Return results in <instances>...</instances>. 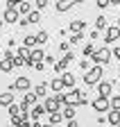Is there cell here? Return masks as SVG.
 <instances>
[{
    "mask_svg": "<svg viewBox=\"0 0 120 127\" xmlns=\"http://www.w3.org/2000/svg\"><path fill=\"white\" fill-rule=\"evenodd\" d=\"M102 73H104L102 66H91V70L84 73V84H86V86H95V84H100V82H102Z\"/></svg>",
    "mask_w": 120,
    "mask_h": 127,
    "instance_id": "6da1fadb",
    "label": "cell"
},
{
    "mask_svg": "<svg viewBox=\"0 0 120 127\" xmlns=\"http://www.w3.org/2000/svg\"><path fill=\"white\" fill-rule=\"evenodd\" d=\"M111 50H109V45H104V48H97L95 50V55H93V59L91 61H95V66H104V64H109L111 61Z\"/></svg>",
    "mask_w": 120,
    "mask_h": 127,
    "instance_id": "7a4b0ae2",
    "label": "cell"
},
{
    "mask_svg": "<svg viewBox=\"0 0 120 127\" xmlns=\"http://www.w3.org/2000/svg\"><path fill=\"white\" fill-rule=\"evenodd\" d=\"M111 91H113V82H109V79H102V82L97 84V98L111 100Z\"/></svg>",
    "mask_w": 120,
    "mask_h": 127,
    "instance_id": "3957f363",
    "label": "cell"
},
{
    "mask_svg": "<svg viewBox=\"0 0 120 127\" xmlns=\"http://www.w3.org/2000/svg\"><path fill=\"white\" fill-rule=\"evenodd\" d=\"M43 107H46L48 116H50V114H57V111H61V109H64V107H61V102L57 100V95H52V98H46V102H43Z\"/></svg>",
    "mask_w": 120,
    "mask_h": 127,
    "instance_id": "277c9868",
    "label": "cell"
},
{
    "mask_svg": "<svg viewBox=\"0 0 120 127\" xmlns=\"http://www.w3.org/2000/svg\"><path fill=\"white\" fill-rule=\"evenodd\" d=\"M104 41H107V45L109 43H116L118 39H120V27L118 25H109L107 27V32H104V36H102Z\"/></svg>",
    "mask_w": 120,
    "mask_h": 127,
    "instance_id": "5b68a950",
    "label": "cell"
},
{
    "mask_svg": "<svg viewBox=\"0 0 120 127\" xmlns=\"http://www.w3.org/2000/svg\"><path fill=\"white\" fill-rule=\"evenodd\" d=\"M75 5H79V0H57V2H54V11H59V14H64V11L72 9Z\"/></svg>",
    "mask_w": 120,
    "mask_h": 127,
    "instance_id": "8992f818",
    "label": "cell"
},
{
    "mask_svg": "<svg viewBox=\"0 0 120 127\" xmlns=\"http://www.w3.org/2000/svg\"><path fill=\"white\" fill-rule=\"evenodd\" d=\"M91 107L97 111V114H107V111H109V100H104V98H93V100H91Z\"/></svg>",
    "mask_w": 120,
    "mask_h": 127,
    "instance_id": "52a82bcc",
    "label": "cell"
},
{
    "mask_svg": "<svg viewBox=\"0 0 120 127\" xmlns=\"http://www.w3.org/2000/svg\"><path fill=\"white\" fill-rule=\"evenodd\" d=\"M14 86H16V91H29L32 89V82H29V77H25V75H21V77H16V82H14Z\"/></svg>",
    "mask_w": 120,
    "mask_h": 127,
    "instance_id": "ba28073f",
    "label": "cell"
},
{
    "mask_svg": "<svg viewBox=\"0 0 120 127\" xmlns=\"http://www.w3.org/2000/svg\"><path fill=\"white\" fill-rule=\"evenodd\" d=\"M2 21H5V23H18V21H21L18 9H5V11H2Z\"/></svg>",
    "mask_w": 120,
    "mask_h": 127,
    "instance_id": "9c48e42d",
    "label": "cell"
},
{
    "mask_svg": "<svg viewBox=\"0 0 120 127\" xmlns=\"http://www.w3.org/2000/svg\"><path fill=\"white\" fill-rule=\"evenodd\" d=\"M48 89H50V91H54V95H61V93H64V89H66V86H64V79H61V77H54L52 82L48 84Z\"/></svg>",
    "mask_w": 120,
    "mask_h": 127,
    "instance_id": "30bf717a",
    "label": "cell"
},
{
    "mask_svg": "<svg viewBox=\"0 0 120 127\" xmlns=\"http://www.w3.org/2000/svg\"><path fill=\"white\" fill-rule=\"evenodd\" d=\"M84 30H86V23H84L82 18L70 21V32H72V34H84Z\"/></svg>",
    "mask_w": 120,
    "mask_h": 127,
    "instance_id": "8fae6325",
    "label": "cell"
},
{
    "mask_svg": "<svg viewBox=\"0 0 120 127\" xmlns=\"http://www.w3.org/2000/svg\"><path fill=\"white\" fill-rule=\"evenodd\" d=\"M14 104V93L11 91H2V93H0V107H11Z\"/></svg>",
    "mask_w": 120,
    "mask_h": 127,
    "instance_id": "7c38bea8",
    "label": "cell"
},
{
    "mask_svg": "<svg viewBox=\"0 0 120 127\" xmlns=\"http://www.w3.org/2000/svg\"><path fill=\"white\" fill-rule=\"evenodd\" d=\"M46 50H43V48H34V50H32V55H29V59H32L34 64H39V61H43V59H46Z\"/></svg>",
    "mask_w": 120,
    "mask_h": 127,
    "instance_id": "4fadbf2b",
    "label": "cell"
},
{
    "mask_svg": "<svg viewBox=\"0 0 120 127\" xmlns=\"http://www.w3.org/2000/svg\"><path fill=\"white\" fill-rule=\"evenodd\" d=\"M107 123H109L111 127H118V125H120V111H113V109H109V116H107Z\"/></svg>",
    "mask_w": 120,
    "mask_h": 127,
    "instance_id": "5bb4252c",
    "label": "cell"
},
{
    "mask_svg": "<svg viewBox=\"0 0 120 127\" xmlns=\"http://www.w3.org/2000/svg\"><path fill=\"white\" fill-rule=\"evenodd\" d=\"M43 114H48V111H46V107H43V104H34L32 107V111H29V116H32L34 120H39Z\"/></svg>",
    "mask_w": 120,
    "mask_h": 127,
    "instance_id": "9a60e30c",
    "label": "cell"
},
{
    "mask_svg": "<svg viewBox=\"0 0 120 127\" xmlns=\"http://www.w3.org/2000/svg\"><path fill=\"white\" fill-rule=\"evenodd\" d=\"M16 66H14V59H0V73H9V70H14Z\"/></svg>",
    "mask_w": 120,
    "mask_h": 127,
    "instance_id": "2e32d148",
    "label": "cell"
},
{
    "mask_svg": "<svg viewBox=\"0 0 120 127\" xmlns=\"http://www.w3.org/2000/svg\"><path fill=\"white\" fill-rule=\"evenodd\" d=\"M23 45H25V48H29V50L39 48V43H36V34H27V36L23 39Z\"/></svg>",
    "mask_w": 120,
    "mask_h": 127,
    "instance_id": "e0dca14e",
    "label": "cell"
},
{
    "mask_svg": "<svg viewBox=\"0 0 120 127\" xmlns=\"http://www.w3.org/2000/svg\"><path fill=\"white\" fill-rule=\"evenodd\" d=\"M32 11H34V9H32V5H29L27 0H23V2L18 5V14H21V16H25V18H27V16L32 14Z\"/></svg>",
    "mask_w": 120,
    "mask_h": 127,
    "instance_id": "ac0fdd59",
    "label": "cell"
},
{
    "mask_svg": "<svg viewBox=\"0 0 120 127\" xmlns=\"http://www.w3.org/2000/svg\"><path fill=\"white\" fill-rule=\"evenodd\" d=\"M95 50H97V48L93 45V41H91V43H86V45H84V50H82V55H84V59H93V55H95Z\"/></svg>",
    "mask_w": 120,
    "mask_h": 127,
    "instance_id": "d6986e66",
    "label": "cell"
},
{
    "mask_svg": "<svg viewBox=\"0 0 120 127\" xmlns=\"http://www.w3.org/2000/svg\"><path fill=\"white\" fill-rule=\"evenodd\" d=\"M23 104H27L29 109H32V107L36 104V93H34V91H27L25 98H23Z\"/></svg>",
    "mask_w": 120,
    "mask_h": 127,
    "instance_id": "ffe728a7",
    "label": "cell"
},
{
    "mask_svg": "<svg viewBox=\"0 0 120 127\" xmlns=\"http://www.w3.org/2000/svg\"><path fill=\"white\" fill-rule=\"evenodd\" d=\"M64 120H75V114H77V107H64L61 109Z\"/></svg>",
    "mask_w": 120,
    "mask_h": 127,
    "instance_id": "44dd1931",
    "label": "cell"
},
{
    "mask_svg": "<svg viewBox=\"0 0 120 127\" xmlns=\"http://www.w3.org/2000/svg\"><path fill=\"white\" fill-rule=\"evenodd\" d=\"M61 79H64V86L66 89H75V75L72 73H64Z\"/></svg>",
    "mask_w": 120,
    "mask_h": 127,
    "instance_id": "7402d4cb",
    "label": "cell"
},
{
    "mask_svg": "<svg viewBox=\"0 0 120 127\" xmlns=\"http://www.w3.org/2000/svg\"><path fill=\"white\" fill-rule=\"evenodd\" d=\"M107 27H109V21H107V16H102V14H100L97 18H95V30L100 32V30H107Z\"/></svg>",
    "mask_w": 120,
    "mask_h": 127,
    "instance_id": "603a6c76",
    "label": "cell"
},
{
    "mask_svg": "<svg viewBox=\"0 0 120 127\" xmlns=\"http://www.w3.org/2000/svg\"><path fill=\"white\" fill-rule=\"evenodd\" d=\"M48 39H50V34H48L46 30H39V32H36V43H39V48H41L43 43H46Z\"/></svg>",
    "mask_w": 120,
    "mask_h": 127,
    "instance_id": "cb8c5ba5",
    "label": "cell"
},
{
    "mask_svg": "<svg viewBox=\"0 0 120 127\" xmlns=\"http://www.w3.org/2000/svg\"><path fill=\"white\" fill-rule=\"evenodd\" d=\"M61 120H64V114H61V111H57V114H50V120H48V123L57 127V125L61 123Z\"/></svg>",
    "mask_w": 120,
    "mask_h": 127,
    "instance_id": "d4e9b609",
    "label": "cell"
},
{
    "mask_svg": "<svg viewBox=\"0 0 120 127\" xmlns=\"http://www.w3.org/2000/svg\"><path fill=\"white\" fill-rule=\"evenodd\" d=\"M109 109L120 111V95H111V100H109Z\"/></svg>",
    "mask_w": 120,
    "mask_h": 127,
    "instance_id": "484cf974",
    "label": "cell"
},
{
    "mask_svg": "<svg viewBox=\"0 0 120 127\" xmlns=\"http://www.w3.org/2000/svg\"><path fill=\"white\" fill-rule=\"evenodd\" d=\"M34 93H36V98H46V93H48V84H36Z\"/></svg>",
    "mask_w": 120,
    "mask_h": 127,
    "instance_id": "4316f807",
    "label": "cell"
},
{
    "mask_svg": "<svg viewBox=\"0 0 120 127\" xmlns=\"http://www.w3.org/2000/svg\"><path fill=\"white\" fill-rule=\"evenodd\" d=\"M54 70H57V73H68V64H66L64 59H59V61L54 64Z\"/></svg>",
    "mask_w": 120,
    "mask_h": 127,
    "instance_id": "83f0119b",
    "label": "cell"
},
{
    "mask_svg": "<svg viewBox=\"0 0 120 127\" xmlns=\"http://www.w3.org/2000/svg\"><path fill=\"white\" fill-rule=\"evenodd\" d=\"M21 111H23L21 104H18V102H14V104L9 107V116H11V118H16V116H21Z\"/></svg>",
    "mask_w": 120,
    "mask_h": 127,
    "instance_id": "f1b7e54d",
    "label": "cell"
},
{
    "mask_svg": "<svg viewBox=\"0 0 120 127\" xmlns=\"http://www.w3.org/2000/svg\"><path fill=\"white\" fill-rule=\"evenodd\" d=\"M27 21H29V23H39V21H41V11H36V9H34L32 14L27 16Z\"/></svg>",
    "mask_w": 120,
    "mask_h": 127,
    "instance_id": "f546056e",
    "label": "cell"
},
{
    "mask_svg": "<svg viewBox=\"0 0 120 127\" xmlns=\"http://www.w3.org/2000/svg\"><path fill=\"white\" fill-rule=\"evenodd\" d=\"M82 39H84V34H72V36H68V43H70V45H75V43H79Z\"/></svg>",
    "mask_w": 120,
    "mask_h": 127,
    "instance_id": "4dcf8cb0",
    "label": "cell"
},
{
    "mask_svg": "<svg viewBox=\"0 0 120 127\" xmlns=\"http://www.w3.org/2000/svg\"><path fill=\"white\" fill-rule=\"evenodd\" d=\"M14 66H16V68H21V66H27V61H25L23 57H18V55H16V57H14Z\"/></svg>",
    "mask_w": 120,
    "mask_h": 127,
    "instance_id": "1f68e13d",
    "label": "cell"
},
{
    "mask_svg": "<svg viewBox=\"0 0 120 127\" xmlns=\"http://www.w3.org/2000/svg\"><path fill=\"white\" fill-rule=\"evenodd\" d=\"M79 68H82L84 73H88V70H91V61H88V59H82V61H79Z\"/></svg>",
    "mask_w": 120,
    "mask_h": 127,
    "instance_id": "d6a6232c",
    "label": "cell"
},
{
    "mask_svg": "<svg viewBox=\"0 0 120 127\" xmlns=\"http://www.w3.org/2000/svg\"><path fill=\"white\" fill-rule=\"evenodd\" d=\"M43 64H46V66H54V64H57L54 55H46V59H43Z\"/></svg>",
    "mask_w": 120,
    "mask_h": 127,
    "instance_id": "836d02e7",
    "label": "cell"
},
{
    "mask_svg": "<svg viewBox=\"0 0 120 127\" xmlns=\"http://www.w3.org/2000/svg\"><path fill=\"white\" fill-rule=\"evenodd\" d=\"M61 59H64V61H66V64H72V61H75V52H72V50H70V52H66V55H64V57H61Z\"/></svg>",
    "mask_w": 120,
    "mask_h": 127,
    "instance_id": "e575fe53",
    "label": "cell"
},
{
    "mask_svg": "<svg viewBox=\"0 0 120 127\" xmlns=\"http://www.w3.org/2000/svg\"><path fill=\"white\" fill-rule=\"evenodd\" d=\"M59 50H61L64 55H66V52H70V43H68V41H61V43H59Z\"/></svg>",
    "mask_w": 120,
    "mask_h": 127,
    "instance_id": "d590c367",
    "label": "cell"
},
{
    "mask_svg": "<svg viewBox=\"0 0 120 127\" xmlns=\"http://www.w3.org/2000/svg\"><path fill=\"white\" fill-rule=\"evenodd\" d=\"M48 7V0H36V11L39 9H46Z\"/></svg>",
    "mask_w": 120,
    "mask_h": 127,
    "instance_id": "8d00e7d4",
    "label": "cell"
},
{
    "mask_svg": "<svg viewBox=\"0 0 120 127\" xmlns=\"http://www.w3.org/2000/svg\"><path fill=\"white\" fill-rule=\"evenodd\" d=\"M111 55H113V59H118V61H120V45H116V48H113Z\"/></svg>",
    "mask_w": 120,
    "mask_h": 127,
    "instance_id": "74e56055",
    "label": "cell"
},
{
    "mask_svg": "<svg viewBox=\"0 0 120 127\" xmlns=\"http://www.w3.org/2000/svg\"><path fill=\"white\" fill-rule=\"evenodd\" d=\"M111 5V0H97V7L100 9H104V7H109Z\"/></svg>",
    "mask_w": 120,
    "mask_h": 127,
    "instance_id": "f35d334b",
    "label": "cell"
},
{
    "mask_svg": "<svg viewBox=\"0 0 120 127\" xmlns=\"http://www.w3.org/2000/svg\"><path fill=\"white\" fill-rule=\"evenodd\" d=\"M18 25H21V27H27V25H29V21H27V18H21V21H18Z\"/></svg>",
    "mask_w": 120,
    "mask_h": 127,
    "instance_id": "ab89813d",
    "label": "cell"
},
{
    "mask_svg": "<svg viewBox=\"0 0 120 127\" xmlns=\"http://www.w3.org/2000/svg\"><path fill=\"white\" fill-rule=\"evenodd\" d=\"M34 68H36V70H43V68H46V64H43V61H39V64H34Z\"/></svg>",
    "mask_w": 120,
    "mask_h": 127,
    "instance_id": "60d3db41",
    "label": "cell"
},
{
    "mask_svg": "<svg viewBox=\"0 0 120 127\" xmlns=\"http://www.w3.org/2000/svg\"><path fill=\"white\" fill-rule=\"evenodd\" d=\"M93 39H100V32H97V30H93V32H91V41H93Z\"/></svg>",
    "mask_w": 120,
    "mask_h": 127,
    "instance_id": "b9f144b4",
    "label": "cell"
},
{
    "mask_svg": "<svg viewBox=\"0 0 120 127\" xmlns=\"http://www.w3.org/2000/svg\"><path fill=\"white\" fill-rule=\"evenodd\" d=\"M68 127H79V123L77 120H68Z\"/></svg>",
    "mask_w": 120,
    "mask_h": 127,
    "instance_id": "7bdbcfd3",
    "label": "cell"
},
{
    "mask_svg": "<svg viewBox=\"0 0 120 127\" xmlns=\"http://www.w3.org/2000/svg\"><path fill=\"white\" fill-rule=\"evenodd\" d=\"M43 127H54V125H50V123H46V125H43Z\"/></svg>",
    "mask_w": 120,
    "mask_h": 127,
    "instance_id": "ee69618b",
    "label": "cell"
},
{
    "mask_svg": "<svg viewBox=\"0 0 120 127\" xmlns=\"http://www.w3.org/2000/svg\"><path fill=\"white\" fill-rule=\"evenodd\" d=\"M116 25H118V27H120V18H118V23H116Z\"/></svg>",
    "mask_w": 120,
    "mask_h": 127,
    "instance_id": "f6af8a7d",
    "label": "cell"
},
{
    "mask_svg": "<svg viewBox=\"0 0 120 127\" xmlns=\"http://www.w3.org/2000/svg\"><path fill=\"white\" fill-rule=\"evenodd\" d=\"M118 127H120V125H118Z\"/></svg>",
    "mask_w": 120,
    "mask_h": 127,
    "instance_id": "bcb514c9",
    "label": "cell"
}]
</instances>
